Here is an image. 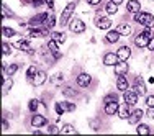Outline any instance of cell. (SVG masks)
Masks as SVG:
<instances>
[{"mask_svg":"<svg viewBox=\"0 0 154 136\" xmlns=\"http://www.w3.org/2000/svg\"><path fill=\"white\" fill-rule=\"evenodd\" d=\"M74 10H75V3H74V2H69L67 5H66V8L62 10V13H61V20H59V25H61V26H66V25L69 23V20L72 18Z\"/></svg>","mask_w":154,"mask_h":136,"instance_id":"cell-1","label":"cell"},{"mask_svg":"<svg viewBox=\"0 0 154 136\" xmlns=\"http://www.w3.org/2000/svg\"><path fill=\"white\" fill-rule=\"evenodd\" d=\"M149 39H151V28H146L144 31L139 33L136 38H134V45L138 48H148Z\"/></svg>","mask_w":154,"mask_h":136,"instance_id":"cell-2","label":"cell"},{"mask_svg":"<svg viewBox=\"0 0 154 136\" xmlns=\"http://www.w3.org/2000/svg\"><path fill=\"white\" fill-rule=\"evenodd\" d=\"M69 28H71L72 33L79 35V33H84V31H85V23H84L80 18H72L71 23H69Z\"/></svg>","mask_w":154,"mask_h":136,"instance_id":"cell-3","label":"cell"},{"mask_svg":"<svg viewBox=\"0 0 154 136\" xmlns=\"http://www.w3.org/2000/svg\"><path fill=\"white\" fill-rule=\"evenodd\" d=\"M138 98H139V95H138L134 90H133V92H130V90H125V92H123V100L126 102L128 105H131V107L138 104Z\"/></svg>","mask_w":154,"mask_h":136,"instance_id":"cell-4","label":"cell"},{"mask_svg":"<svg viewBox=\"0 0 154 136\" xmlns=\"http://www.w3.org/2000/svg\"><path fill=\"white\" fill-rule=\"evenodd\" d=\"M75 82H77V85H79V87H89L90 84H92V77H90V74L80 72V74L77 76Z\"/></svg>","mask_w":154,"mask_h":136,"instance_id":"cell-5","label":"cell"},{"mask_svg":"<svg viewBox=\"0 0 154 136\" xmlns=\"http://www.w3.org/2000/svg\"><path fill=\"white\" fill-rule=\"evenodd\" d=\"M113 67H115V74H116V76H126L128 71H130V67H128L126 61H122V59L116 62Z\"/></svg>","mask_w":154,"mask_h":136,"instance_id":"cell-6","label":"cell"},{"mask_svg":"<svg viewBox=\"0 0 154 136\" xmlns=\"http://www.w3.org/2000/svg\"><path fill=\"white\" fill-rule=\"evenodd\" d=\"M95 25H97L100 30H108L112 26V18L108 17H97L95 18Z\"/></svg>","mask_w":154,"mask_h":136,"instance_id":"cell-7","label":"cell"},{"mask_svg":"<svg viewBox=\"0 0 154 136\" xmlns=\"http://www.w3.org/2000/svg\"><path fill=\"white\" fill-rule=\"evenodd\" d=\"M118 108H120L118 102H116V100H112V102H108V104H105L103 112L107 113L108 116H112V115H116V113H118Z\"/></svg>","mask_w":154,"mask_h":136,"instance_id":"cell-8","label":"cell"},{"mask_svg":"<svg viewBox=\"0 0 154 136\" xmlns=\"http://www.w3.org/2000/svg\"><path fill=\"white\" fill-rule=\"evenodd\" d=\"M13 46H15L17 49H20V51H26V53L33 54V51H31V45H30V41H28V39H18V41L13 43Z\"/></svg>","mask_w":154,"mask_h":136,"instance_id":"cell-9","label":"cell"},{"mask_svg":"<svg viewBox=\"0 0 154 136\" xmlns=\"http://www.w3.org/2000/svg\"><path fill=\"white\" fill-rule=\"evenodd\" d=\"M48 33H49V28H36V26H33L30 28V36L31 38H43V36H46Z\"/></svg>","mask_w":154,"mask_h":136,"instance_id":"cell-10","label":"cell"},{"mask_svg":"<svg viewBox=\"0 0 154 136\" xmlns=\"http://www.w3.org/2000/svg\"><path fill=\"white\" fill-rule=\"evenodd\" d=\"M48 49L53 53L54 59H59L61 57V51H59V43L54 41V39H49V43H48Z\"/></svg>","mask_w":154,"mask_h":136,"instance_id":"cell-11","label":"cell"},{"mask_svg":"<svg viewBox=\"0 0 154 136\" xmlns=\"http://www.w3.org/2000/svg\"><path fill=\"white\" fill-rule=\"evenodd\" d=\"M130 107H131V105H128L126 102H125L123 105H120V108H118V113H116V115H118L122 120H128V118H130V115H131V110H130Z\"/></svg>","mask_w":154,"mask_h":136,"instance_id":"cell-12","label":"cell"},{"mask_svg":"<svg viewBox=\"0 0 154 136\" xmlns=\"http://www.w3.org/2000/svg\"><path fill=\"white\" fill-rule=\"evenodd\" d=\"M48 13H39V15H35L30 20V25L31 26H38V25H41V23H45L46 25V21H48Z\"/></svg>","mask_w":154,"mask_h":136,"instance_id":"cell-13","label":"cell"},{"mask_svg":"<svg viewBox=\"0 0 154 136\" xmlns=\"http://www.w3.org/2000/svg\"><path fill=\"white\" fill-rule=\"evenodd\" d=\"M118 61H120V57L116 53H107L103 56V64L105 66H115Z\"/></svg>","mask_w":154,"mask_h":136,"instance_id":"cell-14","label":"cell"},{"mask_svg":"<svg viewBox=\"0 0 154 136\" xmlns=\"http://www.w3.org/2000/svg\"><path fill=\"white\" fill-rule=\"evenodd\" d=\"M128 87H130V82H128V79L125 76H118L116 77V89L120 92H125L128 90Z\"/></svg>","mask_w":154,"mask_h":136,"instance_id":"cell-15","label":"cell"},{"mask_svg":"<svg viewBox=\"0 0 154 136\" xmlns=\"http://www.w3.org/2000/svg\"><path fill=\"white\" fill-rule=\"evenodd\" d=\"M31 125L35 128H41V126H45V125H48V120H46V116H43V115H33Z\"/></svg>","mask_w":154,"mask_h":136,"instance_id":"cell-16","label":"cell"},{"mask_svg":"<svg viewBox=\"0 0 154 136\" xmlns=\"http://www.w3.org/2000/svg\"><path fill=\"white\" fill-rule=\"evenodd\" d=\"M126 10L130 13H138V12H141V3H139L138 0H128Z\"/></svg>","mask_w":154,"mask_h":136,"instance_id":"cell-17","label":"cell"},{"mask_svg":"<svg viewBox=\"0 0 154 136\" xmlns=\"http://www.w3.org/2000/svg\"><path fill=\"white\" fill-rule=\"evenodd\" d=\"M116 31H118L122 36H130L131 31H133V28H131L130 23H120L118 26H116Z\"/></svg>","mask_w":154,"mask_h":136,"instance_id":"cell-18","label":"cell"},{"mask_svg":"<svg viewBox=\"0 0 154 136\" xmlns=\"http://www.w3.org/2000/svg\"><path fill=\"white\" fill-rule=\"evenodd\" d=\"M116 54H118V57L122 61H128V59H130V56H131V49L128 46H122V48H118Z\"/></svg>","mask_w":154,"mask_h":136,"instance_id":"cell-19","label":"cell"},{"mask_svg":"<svg viewBox=\"0 0 154 136\" xmlns=\"http://www.w3.org/2000/svg\"><path fill=\"white\" fill-rule=\"evenodd\" d=\"M141 116H143V112L141 110H133V112H131V115H130V118H128V123L130 125H136L139 120H141Z\"/></svg>","mask_w":154,"mask_h":136,"instance_id":"cell-20","label":"cell"},{"mask_svg":"<svg viewBox=\"0 0 154 136\" xmlns=\"http://www.w3.org/2000/svg\"><path fill=\"white\" fill-rule=\"evenodd\" d=\"M120 36H122V35H120V33L116 31V30L108 31L107 35H105V41H107V43H112V45H113V43H116V41L120 39Z\"/></svg>","mask_w":154,"mask_h":136,"instance_id":"cell-21","label":"cell"},{"mask_svg":"<svg viewBox=\"0 0 154 136\" xmlns=\"http://www.w3.org/2000/svg\"><path fill=\"white\" fill-rule=\"evenodd\" d=\"M46 82V72L45 71H38V74L35 76V79H33V85H41V84Z\"/></svg>","mask_w":154,"mask_h":136,"instance_id":"cell-22","label":"cell"},{"mask_svg":"<svg viewBox=\"0 0 154 136\" xmlns=\"http://www.w3.org/2000/svg\"><path fill=\"white\" fill-rule=\"evenodd\" d=\"M134 92L138 95H144L146 94V85L143 84V79L141 77H136V84H134Z\"/></svg>","mask_w":154,"mask_h":136,"instance_id":"cell-23","label":"cell"},{"mask_svg":"<svg viewBox=\"0 0 154 136\" xmlns=\"http://www.w3.org/2000/svg\"><path fill=\"white\" fill-rule=\"evenodd\" d=\"M148 15H149L148 12H138V13H134V21L139 23V25H144L146 20H148Z\"/></svg>","mask_w":154,"mask_h":136,"instance_id":"cell-24","label":"cell"},{"mask_svg":"<svg viewBox=\"0 0 154 136\" xmlns=\"http://www.w3.org/2000/svg\"><path fill=\"white\" fill-rule=\"evenodd\" d=\"M105 12H107L108 15H115V13L118 12V5H116L115 2H112V0H110L107 5H105Z\"/></svg>","mask_w":154,"mask_h":136,"instance_id":"cell-25","label":"cell"},{"mask_svg":"<svg viewBox=\"0 0 154 136\" xmlns=\"http://www.w3.org/2000/svg\"><path fill=\"white\" fill-rule=\"evenodd\" d=\"M36 74H38V67H36V66H30V67H28V71H26V79H28V82L33 84V79H35Z\"/></svg>","mask_w":154,"mask_h":136,"instance_id":"cell-26","label":"cell"},{"mask_svg":"<svg viewBox=\"0 0 154 136\" xmlns=\"http://www.w3.org/2000/svg\"><path fill=\"white\" fill-rule=\"evenodd\" d=\"M39 107H41V102H39L38 98H33V100H30V104H28V108H30V112H38Z\"/></svg>","mask_w":154,"mask_h":136,"instance_id":"cell-27","label":"cell"},{"mask_svg":"<svg viewBox=\"0 0 154 136\" xmlns=\"http://www.w3.org/2000/svg\"><path fill=\"white\" fill-rule=\"evenodd\" d=\"M136 131H138V134H149V133H151V128H149L148 125L141 123V125H138Z\"/></svg>","mask_w":154,"mask_h":136,"instance_id":"cell-28","label":"cell"},{"mask_svg":"<svg viewBox=\"0 0 154 136\" xmlns=\"http://www.w3.org/2000/svg\"><path fill=\"white\" fill-rule=\"evenodd\" d=\"M51 36H53V39H54V41H57L59 45L66 41V35H64V33H61V31H54Z\"/></svg>","mask_w":154,"mask_h":136,"instance_id":"cell-29","label":"cell"},{"mask_svg":"<svg viewBox=\"0 0 154 136\" xmlns=\"http://www.w3.org/2000/svg\"><path fill=\"white\" fill-rule=\"evenodd\" d=\"M2 33H3V36H5V38H10V36H15L17 35V31L13 30V28H8V26H3L2 28Z\"/></svg>","mask_w":154,"mask_h":136,"instance_id":"cell-30","label":"cell"},{"mask_svg":"<svg viewBox=\"0 0 154 136\" xmlns=\"http://www.w3.org/2000/svg\"><path fill=\"white\" fill-rule=\"evenodd\" d=\"M61 133H62V134H75L77 131H75L74 126H71V125H66V126L61 130Z\"/></svg>","mask_w":154,"mask_h":136,"instance_id":"cell-31","label":"cell"},{"mask_svg":"<svg viewBox=\"0 0 154 136\" xmlns=\"http://www.w3.org/2000/svg\"><path fill=\"white\" fill-rule=\"evenodd\" d=\"M12 85H13V80H12V79L3 80V94H7V92L12 89Z\"/></svg>","mask_w":154,"mask_h":136,"instance_id":"cell-32","label":"cell"},{"mask_svg":"<svg viewBox=\"0 0 154 136\" xmlns=\"http://www.w3.org/2000/svg\"><path fill=\"white\" fill-rule=\"evenodd\" d=\"M17 71H18V64H10L8 67H7V71H5V72H7L8 76H13Z\"/></svg>","mask_w":154,"mask_h":136,"instance_id":"cell-33","label":"cell"},{"mask_svg":"<svg viewBox=\"0 0 154 136\" xmlns=\"http://www.w3.org/2000/svg\"><path fill=\"white\" fill-rule=\"evenodd\" d=\"M54 25H56V17H54V15H49V17H48V21H46V26H48V28H53Z\"/></svg>","mask_w":154,"mask_h":136,"instance_id":"cell-34","label":"cell"},{"mask_svg":"<svg viewBox=\"0 0 154 136\" xmlns=\"http://www.w3.org/2000/svg\"><path fill=\"white\" fill-rule=\"evenodd\" d=\"M144 26H146V28H154V17L151 15V13L148 15V20H146Z\"/></svg>","mask_w":154,"mask_h":136,"instance_id":"cell-35","label":"cell"},{"mask_svg":"<svg viewBox=\"0 0 154 136\" xmlns=\"http://www.w3.org/2000/svg\"><path fill=\"white\" fill-rule=\"evenodd\" d=\"M64 95H66V97H74V95H77V90L71 89V87H66V89H64Z\"/></svg>","mask_w":154,"mask_h":136,"instance_id":"cell-36","label":"cell"},{"mask_svg":"<svg viewBox=\"0 0 154 136\" xmlns=\"http://www.w3.org/2000/svg\"><path fill=\"white\" fill-rule=\"evenodd\" d=\"M2 51H3V56H8V54L12 53V48H10L8 43H3L2 45Z\"/></svg>","mask_w":154,"mask_h":136,"instance_id":"cell-37","label":"cell"},{"mask_svg":"<svg viewBox=\"0 0 154 136\" xmlns=\"http://www.w3.org/2000/svg\"><path fill=\"white\" fill-rule=\"evenodd\" d=\"M62 105H64L66 112H74V110H75V105L71 104V102H62Z\"/></svg>","mask_w":154,"mask_h":136,"instance_id":"cell-38","label":"cell"},{"mask_svg":"<svg viewBox=\"0 0 154 136\" xmlns=\"http://www.w3.org/2000/svg\"><path fill=\"white\" fill-rule=\"evenodd\" d=\"M54 108H56V113H57V115H62V113L66 112V108H64V105H62V102H61V104H59V102H57Z\"/></svg>","mask_w":154,"mask_h":136,"instance_id":"cell-39","label":"cell"},{"mask_svg":"<svg viewBox=\"0 0 154 136\" xmlns=\"http://www.w3.org/2000/svg\"><path fill=\"white\" fill-rule=\"evenodd\" d=\"M112 100H116V95H115V94H108L107 97L103 98V102H105V104H108V102H112Z\"/></svg>","mask_w":154,"mask_h":136,"instance_id":"cell-40","label":"cell"},{"mask_svg":"<svg viewBox=\"0 0 154 136\" xmlns=\"http://www.w3.org/2000/svg\"><path fill=\"white\" fill-rule=\"evenodd\" d=\"M146 105H148V107H154V95H149V97L146 98Z\"/></svg>","mask_w":154,"mask_h":136,"instance_id":"cell-41","label":"cell"},{"mask_svg":"<svg viewBox=\"0 0 154 136\" xmlns=\"http://www.w3.org/2000/svg\"><path fill=\"white\" fill-rule=\"evenodd\" d=\"M51 80H53V84H59L61 80H62V74H56V76L53 77V79H51Z\"/></svg>","mask_w":154,"mask_h":136,"instance_id":"cell-42","label":"cell"},{"mask_svg":"<svg viewBox=\"0 0 154 136\" xmlns=\"http://www.w3.org/2000/svg\"><path fill=\"white\" fill-rule=\"evenodd\" d=\"M148 116L154 120V107H148Z\"/></svg>","mask_w":154,"mask_h":136,"instance_id":"cell-43","label":"cell"},{"mask_svg":"<svg viewBox=\"0 0 154 136\" xmlns=\"http://www.w3.org/2000/svg\"><path fill=\"white\" fill-rule=\"evenodd\" d=\"M148 49H149V51H154V38L149 39V43H148Z\"/></svg>","mask_w":154,"mask_h":136,"instance_id":"cell-44","label":"cell"},{"mask_svg":"<svg viewBox=\"0 0 154 136\" xmlns=\"http://www.w3.org/2000/svg\"><path fill=\"white\" fill-rule=\"evenodd\" d=\"M43 3H45L43 0H33V7H36V8H38V7H41Z\"/></svg>","mask_w":154,"mask_h":136,"instance_id":"cell-45","label":"cell"},{"mask_svg":"<svg viewBox=\"0 0 154 136\" xmlns=\"http://www.w3.org/2000/svg\"><path fill=\"white\" fill-rule=\"evenodd\" d=\"M100 2H102V0H87V3H89V5H98Z\"/></svg>","mask_w":154,"mask_h":136,"instance_id":"cell-46","label":"cell"},{"mask_svg":"<svg viewBox=\"0 0 154 136\" xmlns=\"http://www.w3.org/2000/svg\"><path fill=\"white\" fill-rule=\"evenodd\" d=\"M57 131L59 130H57L56 126H49V133H57Z\"/></svg>","mask_w":154,"mask_h":136,"instance_id":"cell-47","label":"cell"},{"mask_svg":"<svg viewBox=\"0 0 154 136\" xmlns=\"http://www.w3.org/2000/svg\"><path fill=\"white\" fill-rule=\"evenodd\" d=\"M46 2H48V7H49V8H54V2H53V0H46Z\"/></svg>","mask_w":154,"mask_h":136,"instance_id":"cell-48","label":"cell"},{"mask_svg":"<svg viewBox=\"0 0 154 136\" xmlns=\"http://www.w3.org/2000/svg\"><path fill=\"white\" fill-rule=\"evenodd\" d=\"M112 2H115V3H116V5H120V3H123V2H125V0H112Z\"/></svg>","mask_w":154,"mask_h":136,"instance_id":"cell-49","label":"cell"}]
</instances>
